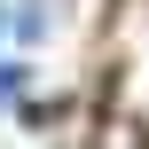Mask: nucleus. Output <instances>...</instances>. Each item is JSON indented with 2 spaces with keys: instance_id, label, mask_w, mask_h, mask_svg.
<instances>
[{
  "instance_id": "obj_1",
  "label": "nucleus",
  "mask_w": 149,
  "mask_h": 149,
  "mask_svg": "<svg viewBox=\"0 0 149 149\" xmlns=\"http://www.w3.org/2000/svg\"><path fill=\"white\" fill-rule=\"evenodd\" d=\"M8 24H16V39H39V31H47V0H16Z\"/></svg>"
},
{
  "instance_id": "obj_2",
  "label": "nucleus",
  "mask_w": 149,
  "mask_h": 149,
  "mask_svg": "<svg viewBox=\"0 0 149 149\" xmlns=\"http://www.w3.org/2000/svg\"><path fill=\"white\" fill-rule=\"evenodd\" d=\"M24 86H31V79H24V63H0V102H16Z\"/></svg>"
}]
</instances>
